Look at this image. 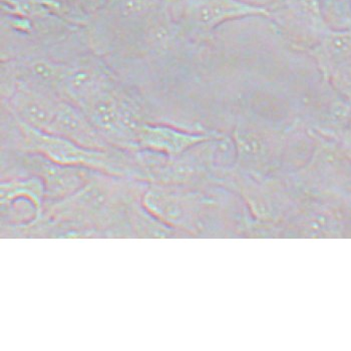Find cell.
I'll return each instance as SVG.
<instances>
[{"instance_id": "obj_8", "label": "cell", "mask_w": 351, "mask_h": 351, "mask_svg": "<svg viewBox=\"0 0 351 351\" xmlns=\"http://www.w3.org/2000/svg\"><path fill=\"white\" fill-rule=\"evenodd\" d=\"M211 138L212 136L208 134L193 133L171 125L144 122L138 130L136 146L138 149L175 158Z\"/></svg>"}, {"instance_id": "obj_2", "label": "cell", "mask_w": 351, "mask_h": 351, "mask_svg": "<svg viewBox=\"0 0 351 351\" xmlns=\"http://www.w3.org/2000/svg\"><path fill=\"white\" fill-rule=\"evenodd\" d=\"M171 14L190 40H201L216 29L248 17H270V8L245 0H166Z\"/></svg>"}, {"instance_id": "obj_5", "label": "cell", "mask_w": 351, "mask_h": 351, "mask_svg": "<svg viewBox=\"0 0 351 351\" xmlns=\"http://www.w3.org/2000/svg\"><path fill=\"white\" fill-rule=\"evenodd\" d=\"M114 84L106 64L95 58H81L66 66L60 86L62 99L81 107L104 88Z\"/></svg>"}, {"instance_id": "obj_10", "label": "cell", "mask_w": 351, "mask_h": 351, "mask_svg": "<svg viewBox=\"0 0 351 351\" xmlns=\"http://www.w3.org/2000/svg\"><path fill=\"white\" fill-rule=\"evenodd\" d=\"M322 16L333 30L351 28V0H319Z\"/></svg>"}, {"instance_id": "obj_3", "label": "cell", "mask_w": 351, "mask_h": 351, "mask_svg": "<svg viewBox=\"0 0 351 351\" xmlns=\"http://www.w3.org/2000/svg\"><path fill=\"white\" fill-rule=\"evenodd\" d=\"M79 108L112 147L138 149L136 136L144 121L133 101L116 84L104 88Z\"/></svg>"}, {"instance_id": "obj_4", "label": "cell", "mask_w": 351, "mask_h": 351, "mask_svg": "<svg viewBox=\"0 0 351 351\" xmlns=\"http://www.w3.org/2000/svg\"><path fill=\"white\" fill-rule=\"evenodd\" d=\"M62 101L53 90L17 79L6 97V106L15 121L45 132Z\"/></svg>"}, {"instance_id": "obj_1", "label": "cell", "mask_w": 351, "mask_h": 351, "mask_svg": "<svg viewBox=\"0 0 351 351\" xmlns=\"http://www.w3.org/2000/svg\"><path fill=\"white\" fill-rule=\"evenodd\" d=\"M27 153L40 154L51 161L66 166L82 167L95 172L127 177L138 173L135 162L122 151L84 148L66 138L34 129L16 121Z\"/></svg>"}, {"instance_id": "obj_9", "label": "cell", "mask_w": 351, "mask_h": 351, "mask_svg": "<svg viewBox=\"0 0 351 351\" xmlns=\"http://www.w3.org/2000/svg\"><path fill=\"white\" fill-rule=\"evenodd\" d=\"M45 196V185L40 178L32 175L25 179H14L1 183V203H10L15 199H28L40 209L43 197Z\"/></svg>"}, {"instance_id": "obj_6", "label": "cell", "mask_w": 351, "mask_h": 351, "mask_svg": "<svg viewBox=\"0 0 351 351\" xmlns=\"http://www.w3.org/2000/svg\"><path fill=\"white\" fill-rule=\"evenodd\" d=\"M25 167L43 182L45 196L51 199L68 198L75 194L95 172L82 167L58 164L36 153H27Z\"/></svg>"}, {"instance_id": "obj_7", "label": "cell", "mask_w": 351, "mask_h": 351, "mask_svg": "<svg viewBox=\"0 0 351 351\" xmlns=\"http://www.w3.org/2000/svg\"><path fill=\"white\" fill-rule=\"evenodd\" d=\"M47 133L62 136L84 148L110 149L114 148L95 129L84 112L71 101L62 99Z\"/></svg>"}]
</instances>
